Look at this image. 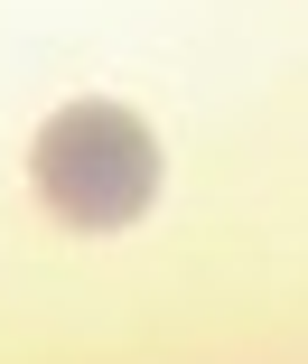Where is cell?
Segmentation results:
<instances>
[{
    "mask_svg": "<svg viewBox=\"0 0 308 364\" xmlns=\"http://www.w3.org/2000/svg\"><path fill=\"white\" fill-rule=\"evenodd\" d=\"M28 187L47 196L56 225L122 234V225H140L159 205V140H149V122L131 103L85 94V103L47 112V131L28 140Z\"/></svg>",
    "mask_w": 308,
    "mask_h": 364,
    "instance_id": "6da1fadb",
    "label": "cell"
}]
</instances>
